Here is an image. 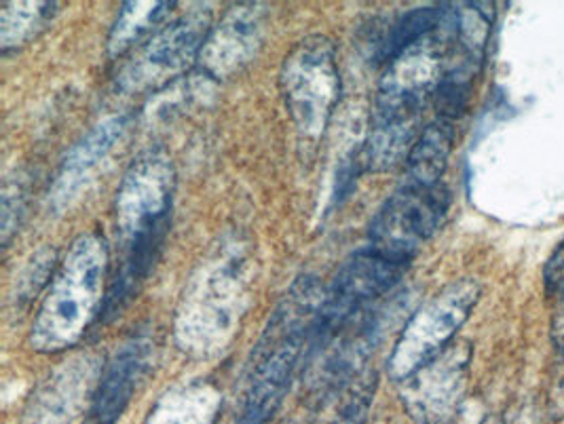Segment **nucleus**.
Returning <instances> with one entry per match:
<instances>
[{"label":"nucleus","mask_w":564,"mask_h":424,"mask_svg":"<svg viewBox=\"0 0 564 424\" xmlns=\"http://www.w3.org/2000/svg\"><path fill=\"white\" fill-rule=\"evenodd\" d=\"M174 188V165L159 150L135 159L123 177L115 199L121 260L108 281L102 324L123 315L153 273L170 232Z\"/></svg>","instance_id":"f257e3e1"},{"label":"nucleus","mask_w":564,"mask_h":424,"mask_svg":"<svg viewBox=\"0 0 564 424\" xmlns=\"http://www.w3.org/2000/svg\"><path fill=\"white\" fill-rule=\"evenodd\" d=\"M455 28L457 13L444 7V18L436 30L387 64L368 138L361 146V161L370 172H389L402 161L406 163L423 131V110L436 96Z\"/></svg>","instance_id":"f03ea898"},{"label":"nucleus","mask_w":564,"mask_h":424,"mask_svg":"<svg viewBox=\"0 0 564 424\" xmlns=\"http://www.w3.org/2000/svg\"><path fill=\"white\" fill-rule=\"evenodd\" d=\"M324 287L301 276L273 313L252 355L250 378L235 424H269L308 357Z\"/></svg>","instance_id":"7ed1b4c3"},{"label":"nucleus","mask_w":564,"mask_h":424,"mask_svg":"<svg viewBox=\"0 0 564 424\" xmlns=\"http://www.w3.org/2000/svg\"><path fill=\"white\" fill-rule=\"evenodd\" d=\"M250 304L248 258L237 246L214 251L188 281L174 322V338L191 357L229 349Z\"/></svg>","instance_id":"20e7f679"},{"label":"nucleus","mask_w":564,"mask_h":424,"mask_svg":"<svg viewBox=\"0 0 564 424\" xmlns=\"http://www.w3.org/2000/svg\"><path fill=\"white\" fill-rule=\"evenodd\" d=\"M110 251L98 232H83L66 251L30 327V347L59 352L75 347L100 322L108 292Z\"/></svg>","instance_id":"39448f33"},{"label":"nucleus","mask_w":564,"mask_h":424,"mask_svg":"<svg viewBox=\"0 0 564 424\" xmlns=\"http://www.w3.org/2000/svg\"><path fill=\"white\" fill-rule=\"evenodd\" d=\"M285 110L303 142H317L340 100L338 55L328 36L313 34L285 55L280 73Z\"/></svg>","instance_id":"423d86ee"},{"label":"nucleus","mask_w":564,"mask_h":424,"mask_svg":"<svg viewBox=\"0 0 564 424\" xmlns=\"http://www.w3.org/2000/svg\"><path fill=\"white\" fill-rule=\"evenodd\" d=\"M480 294L482 285L478 279H459L427 300L404 325L391 350L387 363L391 380L402 384L448 349L476 308Z\"/></svg>","instance_id":"0eeeda50"},{"label":"nucleus","mask_w":564,"mask_h":424,"mask_svg":"<svg viewBox=\"0 0 564 424\" xmlns=\"http://www.w3.org/2000/svg\"><path fill=\"white\" fill-rule=\"evenodd\" d=\"M409 267L411 264L391 260L372 248L356 251L349 260H345L330 285L324 287L308 359L324 349L340 329L383 300L393 285L406 275Z\"/></svg>","instance_id":"6e6552de"},{"label":"nucleus","mask_w":564,"mask_h":424,"mask_svg":"<svg viewBox=\"0 0 564 424\" xmlns=\"http://www.w3.org/2000/svg\"><path fill=\"white\" fill-rule=\"evenodd\" d=\"M212 32V11L199 4L161 28L153 39L138 51L117 76L123 94L154 91L199 62L202 50Z\"/></svg>","instance_id":"1a4fd4ad"},{"label":"nucleus","mask_w":564,"mask_h":424,"mask_svg":"<svg viewBox=\"0 0 564 424\" xmlns=\"http://www.w3.org/2000/svg\"><path fill=\"white\" fill-rule=\"evenodd\" d=\"M448 207L451 193L442 182L436 186L404 182L375 216L368 248L411 264L412 258L436 235Z\"/></svg>","instance_id":"9d476101"},{"label":"nucleus","mask_w":564,"mask_h":424,"mask_svg":"<svg viewBox=\"0 0 564 424\" xmlns=\"http://www.w3.org/2000/svg\"><path fill=\"white\" fill-rule=\"evenodd\" d=\"M395 300L361 313L324 349L311 357L307 393L317 405L366 372V363L383 343L387 329H391L398 306Z\"/></svg>","instance_id":"9b49d317"},{"label":"nucleus","mask_w":564,"mask_h":424,"mask_svg":"<svg viewBox=\"0 0 564 424\" xmlns=\"http://www.w3.org/2000/svg\"><path fill=\"white\" fill-rule=\"evenodd\" d=\"M471 347L451 345L434 361L400 384V395L416 424H451L462 405L469 378Z\"/></svg>","instance_id":"f8f14e48"},{"label":"nucleus","mask_w":564,"mask_h":424,"mask_svg":"<svg viewBox=\"0 0 564 424\" xmlns=\"http://www.w3.org/2000/svg\"><path fill=\"white\" fill-rule=\"evenodd\" d=\"M153 338L138 331L106 361L83 424H117L153 363Z\"/></svg>","instance_id":"ddd939ff"},{"label":"nucleus","mask_w":564,"mask_h":424,"mask_svg":"<svg viewBox=\"0 0 564 424\" xmlns=\"http://www.w3.org/2000/svg\"><path fill=\"white\" fill-rule=\"evenodd\" d=\"M264 18L267 11L258 2L235 4L220 24L212 28L197 62L199 68L214 80H225L246 68L262 45Z\"/></svg>","instance_id":"4468645a"},{"label":"nucleus","mask_w":564,"mask_h":424,"mask_svg":"<svg viewBox=\"0 0 564 424\" xmlns=\"http://www.w3.org/2000/svg\"><path fill=\"white\" fill-rule=\"evenodd\" d=\"M126 131H128V117L112 115V117H106L98 126L91 127L77 144L68 150L50 191L47 200L53 211L57 214L64 211L80 197V193L94 182V177L102 170L108 156L123 140Z\"/></svg>","instance_id":"2eb2a0df"},{"label":"nucleus","mask_w":564,"mask_h":424,"mask_svg":"<svg viewBox=\"0 0 564 424\" xmlns=\"http://www.w3.org/2000/svg\"><path fill=\"white\" fill-rule=\"evenodd\" d=\"M102 368L94 355H75L36 389L28 403L24 424H66L91 401Z\"/></svg>","instance_id":"dca6fc26"},{"label":"nucleus","mask_w":564,"mask_h":424,"mask_svg":"<svg viewBox=\"0 0 564 424\" xmlns=\"http://www.w3.org/2000/svg\"><path fill=\"white\" fill-rule=\"evenodd\" d=\"M223 393L212 382H186L156 401L144 424H216Z\"/></svg>","instance_id":"f3484780"},{"label":"nucleus","mask_w":564,"mask_h":424,"mask_svg":"<svg viewBox=\"0 0 564 424\" xmlns=\"http://www.w3.org/2000/svg\"><path fill=\"white\" fill-rule=\"evenodd\" d=\"M455 144V127L446 119H436L423 127L406 159V182L416 186H436L446 172Z\"/></svg>","instance_id":"a211bd4d"},{"label":"nucleus","mask_w":564,"mask_h":424,"mask_svg":"<svg viewBox=\"0 0 564 424\" xmlns=\"http://www.w3.org/2000/svg\"><path fill=\"white\" fill-rule=\"evenodd\" d=\"M174 2H126L117 15V22L108 36V55L121 57L128 53L142 36L153 32L154 28L163 24V20L172 13Z\"/></svg>","instance_id":"6ab92c4d"},{"label":"nucleus","mask_w":564,"mask_h":424,"mask_svg":"<svg viewBox=\"0 0 564 424\" xmlns=\"http://www.w3.org/2000/svg\"><path fill=\"white\" fill-rule=\"evenodd\" d=\"M377 393V374L366 370L319 407L317 424H366Z\"/></svg>","instance_id":"aec40b11"},{"label":"nucleus","mask_w":564,"mask_h":424,"mask_svg":"<svg viewBox=\"0 0 564 424\" xmlns=\"http://www.w3.org/2000/svg\"><path fill=\"white\" fill-rule=\"evenodd\" d=\"M57 2H7L0 11V47L2 51L18 50L34 39L53 13Z\"/></svg>","instance_id":"412c9836"},{"label":"nucleus","mask_w":564,"mask_h":424,"mask_svg":"<svg viewBox=\"0 0 564 424\" xmlns=\"http://www.w3.org/2000/svg\"><path fill=\"white\" fill-rule=\"evenodd\" d=\"M442 18H444V7H423L402 15L389 28L386 43L381 45L383 64L387 66L393 57H398L400 53L411 50L412 45L430 36L442 22Z\"/></svg>","instance_id":"4be33fe9"},{"label":"nucleus","mask_w":564,"mask_h":424,"mask_svg":"<svg viewBox=\"0 0 564 424\" xmlns=\"http://www.w3.org/2000/svg\"><path fill=\"white\" fill-rule=\"evenodd\" d=\"M24 205H26V191L24 182L7 180L2 191V246H9L11 237L20 228V220L24 218Z\"/></svg>","instance_id":"5701e85b"},{"label":"nucleus","mask_w":564,"mask_h":424,"mask_svg":"<svg viewBox=\"0 0 564 424\" xmlns=\"http://www.w3.org/2000/svg\"><path fill=\"white\" fill-rule=\"evenodd\" d=\"M53 271V251H39L36 256H32L30 264H26L24 273L15 283V298L18 302H28L32 296H36V292L45 285V281L50 279Z\"/></svg>","instance_id":"b1692460"},{"label":"nucleus","mask_w":564,"mask_h":424,"mask_svg":"<svg viewBox=\"0 0 564 424\" xmlns=\"http://www.w3.org/2000/svg\"><path fill=\"white\" fill-rule=\"evenodd\" d=\"M543 290L547 298L558 300L564 294V241L545 262Z\"/></svg>","instance_id":"393cba45"},{"label":"nucleus","mask_w":564,"mask_h":424,"mask_svg":"<svg viewBox=\"0 0 564 424\" xmlns=\"http://www.w3.org/2000/svg\"><path fill=\"white\" fill-rule=\"evenodd\" d=\"M552 343H554V349L564 357V294L556 300V311L552 317Z\"/></svg>","instance_id":"a878e982"},{"label":"nucleus","mask_w":564,"mask_h":424,"mask_svg":"<svg viewBox=\"0 0 564 424\" xmlns=\"http://www.w3.org/2000/svg\"><path fill=\"white\" fill-rule=\"evenodd\" d=\"M480 424H506L503 423V418H501V416H499V414H490V416H487V418H485V421H482V423Z\"/></svg>","instance_id":"bb28decb"},{"label":"nucleus","mask_w":564,"mask_h":424,"mask_svg":"<svg viewBox=\"0 0 564 424\" xmlns=\"http://www.w3.org/2000/svg\"><path fill=\"white\" fill-rule=\"evenodd\" d=\"M285 424H296V423H285Z\"/></svg>","instance_id":"cd10ccee"}]
</instances>
